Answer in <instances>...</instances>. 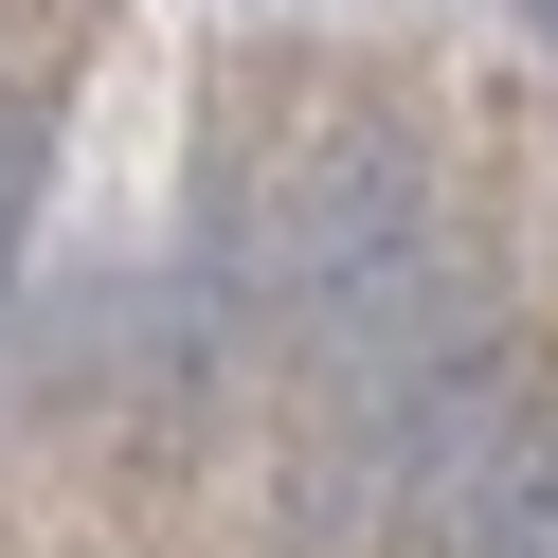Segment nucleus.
<instances>
[{
	"label": "nucleus",
	"instance_id": "f03ea898",
	"mask_svg": "<svg viewBox=\"0 0 558 558\" xmlns=\"http://www.w3.org/2000/svg\"><path fill=\"white\" fill-rule=\"evenodd\" d=\"M0 162H19V109H0ZM0 217H19V181H0Z\"/></svg>",
	"mask_w": 558,
	"mask_h": 558
},
{
	"label": "nucleus",
	"instance_id": "f257e3e1",
	"mask_svg": "<svg viewBox=\"0 0 558 558\" xmlns=\"http://www.w3.org/2000/svg\"><path fill=\"white\" fill-rule=\"evenodd\" d=\"M414 541H433V558H558V433L505 414V433L450 469V505L414 522Z\"/></svg>",
	"mask_w": 558,
	"mask_h": 558
}]
</instances>
